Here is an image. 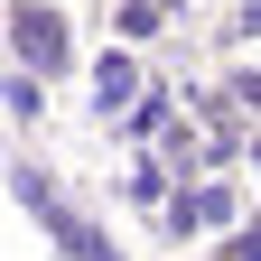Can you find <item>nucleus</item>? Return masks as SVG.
<instances>
[{
    "instance_id": "f257e3e1",
    "label": "nucleus",
    "mask_w": 261,
    "mask_h": 261,
    "mask_svg": "<svg viewBox=\"0 0 261 261\" xmlns=\"http://www.w3.org/2000/svg\"><path fill=\"white\" fill-rule=\"evenodd\" d=\"M10 38H19V56L38 65V75H56V65H65V19H56V10H19Z\"/></svg>"
},
{
    "instance_id": "f03ea898",
    "label": "nucleus",
    "mask_w": 261,
    "mask_h": 261,
    "mask_svg": "<svg viewBox=\"0 0 261 261\" xmlns=\"http://www.w3.org/2000/svg\"><path fill=\"white\" fill-rule=\"evenodd\" d=\"M38 103H47V93H38V75H10V112H19V121H38Z\"/></svg>"
}]
</instances>
